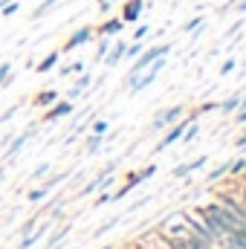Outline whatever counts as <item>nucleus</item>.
<instances>
[{
    "instance_id": "nucleus-1",
    "label": "nucleus",
    "mask_w": 246,
    "mask_h": 249,
    "mask_svg": "<svg viewBox=\"0 0 246 249\" xmlns=\"http://www.w3.org/2000/svg\"><path fill=\"white\" fill-rule=\"evenodd\" d=\"M171 47H174L171 41H165V44H154V47H145V50H142V53L136 55V61L130 64V70H127V78H133V75L145 72V70H148L151 64L157 61V58L168 55V53H171ZM127 78H124V81H127Z\"/></svg>"
},
{
    "instance_id": "nucleus-2",
    "label": "nucleus",
    "mask_w": 246,
    "mask_h": 249,
    "mask_svg": "<svg viewBox=\"0 0 246 249\" xmlns=\"http://www.w3.org/2000/svg\"><path fill=\"white\" fill-rule=\"evenodd\" d=\"M154 174H157V165H154V162H151V165H145L142 171H130V174L124 177V183L119 186V191H113V200H122V197H127V194H130L133 188L139 186V183H145V180H151Z\"/></svg>"
},
{
    "instance_id": "nucleus-3",
    "label": "nucleus",
    "mask_w": 246,
    "mask_h": 249,
    "mask_svg": "<svg viewBox=\"0 0 246 249\" xmlns=\"http://www.w3.org/2000/svg\"><path fill=\"white\" fill-rule=\"evenodd\" d=\"M183 116H185V105H171V107L159 110V113L151 119V130H165L168 124H174L177 119H183Z\"/></svg>"
},
{
    "instance_id": "nucleus-4",
    "label": "nucleus",
    "mask_w": 246,
    "mask_h": 249,
    "mask_svg": "<svg viewBox=\"0 0 246 249\" xmlns=\"http://www.w3.org/2000/svg\"><path fill=\"white\" fill-rule=\"evenodd\" d=\"M93 35H96V32H93V26H90V23L78 26L75 32H70V38L61 44V55H64V53H72V50H78V47H84V44H90V41H93Z\"/></svg>"
},
{
    "instance_id": "nucleus-5",
    "label": "nucleus",
    "mask_w": 246,
    "mask_h": 249,
    "mask_svg": "<svg viewBox=\"0 0 246 249\" xmlns=\"http://www.w3.org/2000/svg\"><path fill=\"white\" fill-rule=\"evenodd\" d=\"M214 200H217L220 206H226L232 214H238L241 220H246V206L241 203V197H238L235 191H229V188H220V191H214Z\"/></svg>"
},
{
    "instance_id": "nucleus-6",
    "label": "nucleus",
    "mask_w": 246,
    "mask_h": 249,
    "mask_svg": "<svg viewBox=\"0 0 246 249\" xmlns=\"http://www.w3.org/2000/svg\"><path fill=\"white\" fill-rule=\"evenodd\" d=\"M70 113H75V102H70V99H58L55 105H50L47 107V113L41 116V122L47 124V122H58V119H64V116H70Z\"/></svg>"
},
{
    "instance_id": "nucleus-7",
    "label": "nucleus",
    "mask_w": 246,
    "mask_h": 249,
    "mask_svg": "<svg viewBox=\"0 0 246 249\" xmlns=\"http://www.w3.org/2000/svg\"><path fill=\"white\" fill-rule=\"evenodd\" d=\"M145 12V0H122V9H119V18L127 23H139V15Z\"/></svg>"
},
{
    "instance_id": "nucleus-8",
    "label": "nucleus",
    "mask_w": 246,
    "mask_h": 249,
    "mask_svg": "<svg viewBox=\"0 0 246 249\" xmlns=\"http://www.w3.org/2000/svg\"><path fill=\"white\" fill-rule=\"evenodd\" d=\"M113 171H116V162H107V165H105V168H102V171H99V174H96V177H93V180L87 183V186L78 191V197H87V194H93V191L105 188V180H107V177H110Z\"/></svg>"
},
{
    "instance_id": "nucleus-9",
    "label": "nucleus",
    "mask_w": 246,
    "mask_h": 249,
    "mask_svg": "<svg viewBox=\"0 0 246 249\" xmlns=\"http://www.w3.org/2000/svg\"><path fill=\"white\" fill-rule=\"evenodd\" d=\"M122 29H124V20L119 18V15H116V18H105L99 26H93V32H96L99 38H102V35H107V38H116Z\"/></svg>"
},
{
    "instance_id": "nucleus-10",
    "label": "nucleus",
    "mask_w": 246,
    "mask_h": 249,
    "mask_svg": "<svg viewBox=\"0 0 246 249\" xmlns=\"http://www.w3.org/2000/svg\"><path fill=\"white\" fill-rule=\"evenodd\" d=\"M124 50H127V41H124V38H116V41L110 44L107 55L102 58V61H105V67H116V64H122L124 61Z\"/></svg>"
},
{
    "instance_id": "nucleus-11",
    "label": "nucleus",
    "mask_w": 246,
    "mask_h": 249,
    "mask_svg": "<svg viewBox=\"0 0 246 249\" xmlns=\"http://www.w3.org/2000/svg\"><path fill=\"white\" fill-rule=\"evenodd\" d=\"M29 139H32V127H29V130H23V133H18L15 139H9V148H6V154H3V160L9 162L12 157H18V154L23 151V145H26Z\"/></svg>"
},
{
    "instance_id": "nucleus-12",
    "label": "nucleus",
    "mask_w": 246,
    "mask_h": 249,
    "mask_svg": "<svg viewBox=\"0 0 246 249\" xmlns=\"http://www.w3.org/2000/svg\"><path fill=\"white\" fill-rule=\"evenodd\" d=\"M90 84H93V75H90L87 70H84V72H78L75 84H72V87L67 90V99H70V102H75V99H78V96H81L84 90H90Z\"/></svg>"
},
{
    "instance_id": "nucleus-13",
    "label": "nucleus",
    "mask_w": 246,
    "mask_h": 249,
    "mask_svg": "<svg viewBox=\"0 0 246 249\" xmlns=\"http://www.w3.org/2000/svg\"><path fill=\"white\" fill-rule=\"evenodd\" d=\"M209 162V157L203 154V157H197V160H191V162H183V165H177L174 171H171V177H177V180H183V177H188L191 171H197V168H203Z\"/></svg>"
},
{
    "instance_id": "nucleus-14",
    "label": "nucleus",
    "mask_w": 246,
    "mask_h": 249,
    "mask_svg": "<svg viewBox=\"0 0 246 249\" xmlns=\"http://www.w3.org/2000/svg\"><path fill=\"white\" fill-rule=\"evenodd\" d=\"M58 61H61V50H53V53H47V58H41V61L35 64V72H38V75H44V72L55 70Z\"/></svg>"
},
{
    "instance_id": "nucleus-15",
    "label": "nucleus",
    "mask_w": 246,
    "mask_h": 249,
    "mask_svg": "<svg viewBox=\"0 0 246 249\" xmlns=\"http://www.w3.org/2000/svg\"><path fill=\"white\" fill-rule=\"evenodd\" d=\"M47 226L50 223H41V226H35V232H29V235H23L20 238V244H18V249H32L41 238H44V232H47Z\"/></svg>"
},
{
    "instance_id": "nucleus-16",
    "label": "nucleus",
    "mask_w": 246,
    "mask_h": 249,
    "mask_svg": "<svg viewBox=\"0 0 246 249\" xmlns=\"http://www.w3.org/2000/svg\"><path fill=\"white\" fill-rule=\"evenodd\" d=\"M55 102H58V90H53V87L32 96V105H35V107H50V105H55Z\"/></svg>"
},
{
    "instance_id": "nucleus-17",
    "label": "nucleus",
    "mask_w": 246,
    "mask_h": 249,
    "mask_svg": "<svg viewBox=\"0 0 246 249\" xmlns=\"http://www.w3.org/2000/svg\"><path fill=\"white\" fill-rule=\"evenodd\" d=\"M241 99H244V93H235V96H229V99L217 102V110H220V113H226V116H232V113L241 107Z\"/></svg>"
},
{
    "instance_id": "nucleus-18",
    "label": "nucleus",
    "mask_w": 246,
    "mask_h": 249,
    "mask_svg": "<svg viewBox=\"0 0 246 249\" xmlns=\"http://www.w3.org/2000/svg\"><path fill=\"white\" fill-rule=\"evenodd\" d=\"M47 194H50V188H47V186H35V188H29V191H26V200H29L32 206H38V203H44V200H47Z\"/></svg>"
},
{
    "instance_id": "nucleus-19",
    "label": "nucleus",
    "mask_w": 246,
    "mask_h": 249,
    "mask_svg": "<svg viewBox=\"0 0 246 249\" xmlns=\"http://www.w3.org/2000/svg\"><path fill=\"white\" fill-rule=\"evenodd\" d=\"M78 72H84V61H72V64H61V67H58V75H61V78L78 75Z\"/></svg>"
},
{
    "instance_id": "nucleus-20",
    "label": "nucleus",
    "mask_w": 246,
    "mask_h": 249,
    "mask_svg": "<svg viewBox=\"0 0 246 249\" xmlns=\"http://www.w3.org/2000/svg\"><path fill=\"white\" fill-rule=\"evenodd\" d=\"M203 23H206V18H203V15L197 12L194 18H188V20H185L183 26H180V32H183V35H191V32H194L197 26H203Z\"/></svg>"
},
{
    "instance_id": "nucleus-21",
    "label": "nucleus",
    "mask_w": 246,
    "mask_h": 249,
    "mask_svg": "<svg viewBox=\"0 0 246 249\" xmlns=\"http://www.w3.org/2000/svg\"><path fill=\"white\" fill-rule=\"evenodd\" d=\"M110 44H113V41H110L107 35H102V38H96V58H93V61H102V58L107 55V50H110Z\"/></svg>"
},
{
    "instance_id": "nucleus-22",
    "label": "nucleus",
    "mask_w": 246,
    "mask_h": 249,
    "mask_svg": "<svg viewBox=\"0 0 246 249\" xmlns=\"http://www.w3.org/2000/svg\"><path fill=\"white\" fill-rule=\"evenodd\" d=\"M102 142H105V136H96V133H90V136H87V142H84V151L93 157V154H99V151H102Z\"/></svg>"
},
{
    "instance_id": "nucleus-23",
    "label": "nucleus",
    "mask_w": 246,
    "mask_h": 249,
    "mask_svg": "<svg viewBox=\"0 0 246 249\" xmlns=\"http://www.w3.org/2000/svg\"><path fill=\"white\" fill-rule=\"evenodd\" d=\"M58 3H61V0H41V3L32 9V18H35V20H38V18H44V15H47L50 9H55Z\"/></svg>"
},
{
    "instance_id": "nucleus-24",
    "label": "nucleus",
    "mask_w": 246,
    "mask_h": 249,
    "mask_svg": "<svg viewBox=\"0 0 246 249\" xmlns=\"http://www.w3.org/2000/svg\"><path fill=\"white\" fill-rule=\"evenodd\" d=\"M229 174V162H220L214 171H209V177H206V183H217L220 177H226Z\"/></svg>"
},
{
    "instance_id": "nucleus-25",
    "label": "nucleus",
    "mask_w": 246,
    "mask_h": 249,
    "mask_svg": "<svg viewBox=\"0 0 246 249\" xmlns=\"http://www.w3.org/2000/svg\"><path fill=\"white\" fill-rule=\"evenodd\" d=\"M244 171H246V157H241V160H235V162L229 160V177H241Z\"/></svg>"
},
{
    "instance_id": "nucleus-26",
    "label": "nucleus",
    "mask_w": 246,
    "mask_h": 249,
    "mask_svg": "<svg viewBox=\"0 0 246 249\" xmlns=\"http://www.w3.org/2000/svg\"><path fill=\"white\" fill-rule=\"evenodd\" d=\"M142 50H145V41H130V44H127V50H124V58L130 61V58H136Z\"/></svg>"
},
{
    "instance_id": "nucleus-27",
    "label": "nucleus",
    "mask_w": 246,
    "mask_h": 249,
    "mask_svg": "<svg viewBox=\"0 0 246 249\" xmlns=\"http://www.w3.org/2000/svg\"><path fill=\"white\" fill-rule=\"evenodd\" d=\"M90 130H93L96 136H105V133L110 130V122H107V119H93V122H90Z\"/></svg>"
},
{
    "instance_id": "nucleus-28",
    "label": "nucleus",
    "mask_w": 246,
    "mask_h": 249,
    "mask_svg": "<svg viewBox=\"0 0 246 249\" xmlns=\"http://www.w3.org/2000/svg\"><path fill=\"white\" fill-rule=\"evenodd\" d=\"M113 226H119V217H110L107 223H102V226H99V229L93 232V238H102V235H107V232H110Z\"/></svg>"
},
{
    "instance_id": "nucleus-29",
    "label": "nucleus",
    "mask_w": 246,
    "mask_h": 249,
    "mask_svg": "<svg viewBox=\"0 0 246 249\" xmlns=\"http://www.w3.org/2000/svg\"><path fill=\"white\" fill-rule=\"evenodd\" d=\"M67 232H70V226H64V229H58V232H53V238L47 241V247H50V249H55L58 244H61V238L67 235Z\"/></svg>"
},
{
    "instance_id": "nucleus-30",
    "label": "nucleus",
    "mask_w": 246,
    "mask_h": 249,
    "mask_svg": "<svg viewBox=\"0 0 246 249\" xmlns=\"http://www.w3.org/2000/svg\"><path fill=\"white\" fill-rule=\"evenodd\" d=\"M148 32H151V26H148V23H139V26L133 29V35H130V38H133V41H145V38H148Z\"/></svg>"
},
{
    "instance_id": "nucleus-31",
    "label": "nucleus",
    "mask_w": 246,
    "mask_h": 249,
    "mask_svg": "<svg viewBox=\"0 0 246 249\" xmlns=\"http://www.w3.org/2000/svg\"><path fill=\"white\" fill-rule=\"evenodd\" d=\"M12 15H18V0H9V3L0 9V18H12Z\"/></svg>"
},
{
    "instance_id": "nucleus-32",
    "label": "nucleus",
    "mask_w": 246,
    "mask_h": 249,
    "mask_svg": "<svg viewBox=\"0 0 246 249\" xmlns=\"http://www.w3.org/2000/svg\"><path fill=\"white\" fill-rule=\"evenodd\" d=\"M67 177H70V171H64V174H55V177H50V180H47V183H44V186L50 188V191H53V188L58 186V183H64V180H67Z\"/></svg>"
},
{
    "instance_id": "nucleus-33",
    "label": "nucleus",
    "mask_w": 246,
    "mask_h": 249,
    "mask_svg": "<svg viewBox=\"0 0 246 249\" xmlns=\"http://www.w3.org/2000/svg\"><path fill=\"white\" fill-rule=\"evenodd\" d=\"M235 67H238V58H226V61L220 64V75H229Z\"/></svg>"
},
{
    "instance_id": "nucleus-34",
    "label": "nucleus",
    "mask_w": 246,
    "mask_h": 249,
    "mask_svg": "<svg viewBox=\"0 0 246 249\" xmlns=\"http://www.w3.org/2000/svg\"><path fill=\"white\" fill-rule=\"evenodd\" d=\"M50 168H53V165H50V162H41V165H38V168H35V171H32V180H41V177H44V174H50Z\"/></svg>"
},
{
    "instance_id": "nucleus-35",
    "label": "nucleus",
    "mask_w": 246,
    "mask_h": 249,
    "mask_svg": "<svg viewBox=\"0 0 246 249\" xmlns=\"http://www.w3.org/2000/svg\"><path fill=\"white\" fill-rule=\"evenodd\" d=\"M18 110H20V105H12V107H6V110L0 113V124H3V122H9V119H12V116L18 113Z\"/></svg>"
},
{
    "instance_id": "nucleus-36",
    "label": "nucleus",
    "mask_w": 246,
    "mask_h": 249,
    "mask_svg": "<svg viewBox=\"0 0 246 249\" xmlns=\"http://www.w3.org/2000/svg\"><path fill=\"white\" fill-rule=\"evenodd\" d=\"M211 110H217V102H203V105H200V107H197L194 113L200 116V113H211Z\"/></svg>"
},
{
    "instance_id": "nucleus-37",
    "label": "nucleus",
    "mask_w": 246,
    "mask_h": 249,
    "mask_svg": "<svg viewBox=\"0 0 246 249\" xmlns=\"http://www.w3.org/2000/svg\"><path fill=\"white\" fill-rule=\"evenodd\" d=\"M105 203H113V194H107V191L102 188V194H99V197L93 200V206H105Z\"/></svg>"
},
{
    "instance_id": "nucleus-38",
    "label": "nucleus",
    "mask_w": 246,
    "mask_h": 249,
    "mask_svg": "<svg viewBox=\"0 0 246 249\" xmlns=\"http://www.w3.org/2000/svg\"><path fill=\"white\" fill-rule=\"evenodd\" d=\"M35 223H38V220H35V217H29V220L20 226V238H23V235H29V232H35Z\"/></svg>"
},
{
    "instance_id": "nucleus-39",
    "label": "nucleus",
    "mask_w": 246,
    "mask_h": 249,
    "mask_svg": "<svg viewBox=\"0 0 246 249\" xmlns=\"http://www.w3.org/2000/svg\"><path fill=\"white\" fill-rule=\"evenodd\" d=\"M9 72H12V61H3L0 64V87H3V81H6Z\"/></svg>"
},
{
    "instance_id": "nucleus-40",
    "label": "nucleus",
    "mask_w": 246,
    "mask_h": 249,
    "mask_svg": "<svg viewBox=\"0 0 246 249\" xmlns=\"http://www.w3.org/2000/svg\"><path fill=\"white\" fill-rule=\"evenodd\" d=\"M235 148H241V151L246 148V127L241 130V133H238V136H235Z\"/></svg>"
},
{
    "instance_id": "nucleus-41",
    "label": "nucleus",
    "mask_w": 246,
    "mask_h": 249,
    "mask_svg": "<svg viewBox=\"0 0 246 249\" xmlns=\"http://www.w3.org/2000/svg\"><path fill=\"white\" fill-rule=\"evenodd\" d=\"M110 6H113L110 0H99V12H102V15H107V12H110Z\"/></svg>"
},
{
    "instance_id": "nucleus-42",
    "label": "nucleus",
    "mask_w": 246,
    "mask_h": 249,
    "mask_svg": "<svg viewBox=\"0 0 246 249\" xmlns=\"http://www.w3.org/2000/svg\"><path fill=\"white\" fill-rule=\"evenodd\" d=\"M238 197H241V203H244V206H246V183H244V186H241V191H238Z\"/></svg>"
},
{
    "instance_id": "nucleus-43",
    "label": "nucleus",
    "mask_w": 246,
    "mask_h": 249,
    "mask_svg": "<svg viewBox=\"0 0 246 249\" xmlns=\"http://www.w3.org/2000/svg\"><path fill=\"white\" fill-rule=\"evenodd\" d=\"M133 249H148V247H142V244H133Z\"/></svg>"
},
{
    "instance_id": "nucleus-44",
    "label": "nucleus",
    "mask_w": 246,
    "mask_h": 249,
    "mask_svg": "<svg viewBox=\"0 0 246 249\" xmlns=\"http://www.w3.org/2000/svg\"><path fill=\"white\" fill-rule=\"evenodd\" d=\"M6 3H9V0H0V9H3V6H6Z\"/></svg>"
},
{
    "instance_id": "nucleus-45",
    "label": "nucleus",
    "mask_w": 246,
    "mask_h": 249,
    "mask_svg": "<svg viewBox=\"0 0 246 249\" xmlns=\"http://www.w3.org/2000/svg\"><path fill=\"white\" fill-rule=\"evenodd\" d=\"M241 70H244V72H246V61H244V64H241Z\"/></svg>"
},
{
    "instance_id": "nucleus-46",
    "label": "nucleus",
    "mask_w": 246,
    "mask_h": 249,
    "mask_svg": "<svg viewBox=\"0 0 246 249\" xmlns=\"http://www.w3.org/2000/svg\"><path fill=\"white\" fill-rule=\"evenodd\" d=\"M220 3H229V0H220Z\"/></svg>"
},
{
    "instance_id": "nucleus-47",
    "label": "nucleus",
    "mask_w": 246,
    "mask_h": 249,
    "mask_svg": "<svg viewBox=\"0 0 246 249\" xmlns=\"http://www.w3.org/2000/svg\"><path fill=\"white\" fill-rule=\"evenodd\" d=\"M110 3H119V0H110Z\"/></svg>"
}]
</instances>
